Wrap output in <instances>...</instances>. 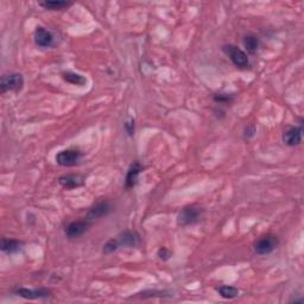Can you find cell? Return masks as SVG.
Instances as JSON below:
<instances>
[{
    "instance_id": "3957f363",
    "label": "cell",
    "mask_w": 304,
    "mask_h": 304,
    "mask_svg": "<svg viewBox=\"0 0 304 304\" xmlns=\"http://www.w3.org/2000/svg\"><path fill=\"white\" fill-rule=\"evenodd\" d=\"M202 212L201 208L194 207V205H188V207H184L183 209L181 210V213L178 214L177 218V224L179 226H190V225H195L201 220L202 218Z\"/></svg>"
},
{
    "instance_id": "7c38bea8",
    "label": "cell",
    "mask_w": 304,
    "mask_h": 304,
    "mask_svg": "<svg viewBox=\"0 0 304 304\" xmlns=\"http://www.w3.org/2000/svg\"><path fill=\"white\" fill-rule=\"evenodd\" d=\"M59 183L65 189H74L85 184V178L80 175H65L59 178Z\"/></svg>"
},
{
    "instance_id": "4fadbf2b",
    "label": "cell",
    "mask_w": 304,
    "mask_h": 304,
    "mask_svg": "<svg viewBox=\"0 0 304 304\" xmlns=\"http://www.w3.org/2000/svg\"><path fill=\"white\" fill-rule=\"evenodd\" d=\"M141 170H143V167H141V164L139 163V162H135V163L130 167L125 179V187L127 189H131V188L137 184L139 173L141 172Z\"/></svg>"
},
{
    "instance_id": "5bb4252c",
    "label": "cell",
    "mask_w": 304,
    "mask_h": 304,
    "mask_svg": "<svg viewBox=\"0 0 304 304\" xmlns=\"http://www.w3.org/2000/svg\"><path fill=\"white\" fill-rule=\"evenodd\" d=\"M38 5L43 8H45V10L60 11L63 10V8H68L73 4L69 1H63V0H46V1H40Z\"/></svg>"
},
{
    "instance_id": "5b68a950",
    "label": "cell",
    "mask_w": 304,
    "mask_h": 304,
    "mask_svg": "<svg viewBox=\"0 0 304 304\" xmlns=\"http://www.w3.org/2000/svg\"><path fill=\"white\" fill-rule=\"evenodd\" d=\"M279 245V240L274 236H262L258 241L254 244V251L257 254L264 256V254L271 253L272 251L276 250L277 246Z\"/></svg>"
},
{
    "instance_id": "2e32d148",
    "label": "cell",
    "mask_w": 304,
    "mask_h": 304,
    "mask_svg": "<svg viewBox=\"0 0 304 304\" xmlns=\"http://www.w3.org/2000/svg\"><path fill=\"white\" fill-rule=\"evenodd\" d=\"M62 79L74 86H85L87 83V79L85 76L77 73H73V71H63Z\"/></svg>"
},
{
    "instance_id": "9a60e30c",
    "label": "cell",
    "mask_w": 304,
    "mask_h": 304,
    "mask_svg": "<svg viewBox=\"0 0 304 304\" xmlns=\"http://www.w3.org/2000/svg\"><path fill=\"white\" fill-rule=\"evenodd\" d=\"M23 242L14 239H2L1 240V251L7 254L17 253L22 250Z\"/></svg>"
},
{
    "instance_id": "30bf717a",
    "label": "cell",
    "mask_w": 304,
    "mask_h": 304,
    "mask_svg": "<svg viewBox=\"0 0 304 304\" xmlns=\"http://www.w3.org/2000/svg\"><path fill=\"white\" fill-rule=\"evenodd\" d=\"M16 294L20 297L29 298V300H34V298H45L50 296V290L49 289H25L19 288L16 290Z\"/></svg>"
},
{
    "instance_id": "ac0fdd59",
    "label": "cell",
    "mask_w": 304,
    "mask_h": 304,
    "mask_svg": "<svg viewBox=\"0 0 304 304\" xmlns=\"http://www.w3.org/2000/svg\"><path fill=\"white\" fill-rule=\"evenodd\" d=\"M218 292L220 294V296L227 298V300H232V298H236L239 295V290L234 286L230 285H222L218 288Z\"/></svg>"
},
{
    "instance_id": "6da1fadb",
    "label": "cell",
    "mask_w": 304,
    "mask_h": 304,
    "mask_svg": "<svg viewBox=\"0 0 304 304\" xmlns=\"http://www.w3.org/2000/svg\"><path fill=\"white\" fill-rule=\"evenodd\" d=\"M222 51L230 57L232 63L236 67H238V68L245 69L250 66V60H248L247 54L238 48V46L233 44H226L222 46Z\"/></svg>"
},
{
    "instance_id": "52a82bcc",
    "label": "cell",
    "mask_w": 304,
    "mask_h": 304,
    "mask_svg": "<svg viewBox=\"0 0 304 304\" xmlns=\"http://www.w3.org/2000/svg\"><path fill=\"white\" fill-rule=\"evenodd\" d=\"M91 222L88 220L86 221H74L69 224L66 228V234L69 239H76L79 236H83L88 231Z\"/></svg>"
},
{
    "instance_id": "7a4b0ae2",
    "label": "cell",
    "mask_w": 304,
    "mask_h": 304,
    "mask_svg": "<svg viewBox=\"0 0 304 304\" xmlns=\"http://www.w3.org/2000/svg\"><path fill=\"white\" fill-rule=\"evenodd\" d=\"M24 87V79H23V75L19 73H11L6 74L1 77L0 81V89L1 93L6 92H16L18 93L23 89Z\"/></svg>"
},
{
    "instance_id": "603a6c76",
    "label": "cell",
    "mask_w": 304,
    "mask_h": 304,
    "mask_svg": "<svg viewBox=\"0 0 304 304\" xmlns=\"http://www.w3.org/2000/svg\"><path fill=\"white\" fill-rule=\"evenodd\" d=\"M125 130L130 135H132L135 133V120H131L130 123L125 124Z\"/></svg>"
},
{
    "instance_id": "8992f818",
    "label": "cell",
    "mask_w": 304,
    "mask_h": 304,
    "mask_svg": "<svg viewBox=\"0 0 304 304\" xmlns=\"http://www.w3.org/2000/svg\"><path fill=\"white\" fill-rule=\"evenodd\" d=\"M112 210L113 207L108 201L99 202V203L93 205L91 209H89V212L87 213V220L92 221V220L103 218V216H107L108 214H111Z\"/></svg>"
},
{
    "instance_id": "7402d4cb",
    "label": "cell",
    "mask_w": 304,
    "mask_h": 304,
    "mask_svg": "<svg viewBox=\"0 0 304 304\" xmlns=\"http://www.w3.org/2000/svg\"><path fill=\"white\" fill-rule=\"evenodd\" d=\"M254 133H256V127H254V125H248L245 129V137L246 138H252L254 135Z\"/></svg>"
},
{
    "instance_id": "ba28073f",
    "label": "cell",
    "mask_w": 304,
    "mask_h": 304,
    "mask_svg": "<svg viewBox=\"0 0 304 304\" xmlns=\"http://www.w3.org/2000/svg\"><path fill=\"white\" fill-rule=\"evenodd\" d=\"M34 43L40 48H50L54 45V34L44 28H37L34 31Z\"/></svg>"
},
{
    "instance_id": "44dd1931",
    "label": "cell",
    "mask_w": 304,
    "mask_h": 304,
    "mask_svg": "<svg viewBox=\"0 0 304 304\" xmlns=\"http://www.w3.org/2000/svg\"><path fill=\"white\" fill-rule=\"evenodd\" d=\"M171 256H172V253H171V252H170L169 250H168L167 247L159 248V251H158V257H159V258H161L162 260H168L169 258H171Z\"/></svg>"
},
{
    "instance_id": "e0dca14e",
    "label": "cell",
    "mask_w": 304,
    "mask_h": 304,
    "mask_svg": "<svg viewBox=\"0 0 304 304\" xmlns=\"http://www.w3.org/2000/svg\"><path fill=\"white\" fill-rule=\"evenodd\" d=\"M242 42H244V46L246 48V50H247L250 54L257 53V50L259 49L260 42L258 37L253 36V34H247V36H245Z\"/></svg>"
},
{
    "instance_id": "8fae6325",
    "label": "cell",
    "mask_w": 304,
    "mask_h": 304,
    "mask_svg": "<svg viewBox=\"0 0 304 304\" xmlns=\"http://www.w3.org/2000/svg\"><path fill=\"white\" fill-rule=\"evenodd\" d=\"M119 246H125V247H135L140 244V236L137 232L125 231L120 234L118 238Z\"/></svg>"
},
{
    "instance_id": "277c9868",
    "label": "cell",
    "mask_w": 304,
    "mask_h": 304,
    "mask_svg": "<svg viewBox=\"0 0 304 304\" xmlns=\"http://www.w3.org/2000/svg\"><path fill=\"white\" fill-rule=\"evenodd\" d=\"M55 159H56V163L61 167H75L77 166L81 159H82V152L76 149L62 150V151L57 153Z\"/></svg>"
},
{
    "instance_id": "9c48e42d",
    "label": "cell",
    "mask_w": 304,
    "mask_h": 304,
    "mask_svg": "<svg viewBox=\"0 0 304 304\" xmlns=\"http://www.w3.org/2000/svg\"><path fill=\"white\" fill-rule=\"evenodd\" d=\"M302 126L301 127H289L283 133V141L288 146L300 145L302 141Z\"/></svg>"
},
{
    "instance_id": "d6986e66",
    "label": "cell",
    "mask_w": 304,
    "mask_h": 304,
    "mask_svg": "<svg viewBox=\"0 0 304 304\" xmlns=\"http://www.w3.org/2000/svg\"><path fill=\"white\" fill-rule=\"evenodd\" d=\"M119 247V242H118V239H111L108 240V241L106 242L105 245H103V250L102 252L105 254H111L114 251H117V248Z\"/></svg>"
},
{
    "instance_id": "ffe728a7",
    "label": "cell",
    "mask_w": 304,
    "mask_h": 304,
    "mask_svg": "<svg viewBox=\"0 0 304 304\" xmlns=\"http://www.w3.org/2000/svg\"><path fill=\"white\" fill-rule=\"evenodd\" d=\"M233 99L234 98L228 94H216L214 95L213 98V100L215 101L216 103H219V105H227V103H231Z\"/></svg>"
}]
</instances>
